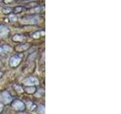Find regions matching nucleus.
Returning <instances> with one entry per match:
<instances>
[{"instance_id":"nucleus-1","label":"nucleus","mask_w":121,"mask_h":114,"mask_svg":"<svg viewBox=\"0 0 121 114\" xmlns=\"http://www.w3.org/2000/svg\"><path fill=\"white\" fill-rule=\"evenodd\" d=\"M41 21V18L39 15H30L25 16L21 19V23L24 24H36Z\"/></svg>"},{"instance_id":"nucleus-2","label":"nucleus","mask_w":121,"mask_h":114,"mask_svg":"<svg viewBox=\"0 0 121 114\" xmlns=\"http://www.w3.org/2000/svg\"><path fill=\"white\" fill-rule=\"evenodd\" d=\"M22 53H17V54H15L13 56H11L9 59L10 66L12 68H16L17 66H18L22 62Z\"/></svg>"},{"instance_id":"nucleus-3","label":"nucleus","mask_w":121,"mask_h":114,"mask_svg":"<svg viewBox=\"0 0 121 114\" xmlns=\"http://www.w3.org/2000/svg\"><path fill=\"white\" fill-rule=\"evenodd\" d=\"M11 107L14 110H17V111L23 112L26 109V105L24 102H22L20 100H14L11 103Z\"/></svg>"},{"instance_id":"nucleus-4","label":"nucleus","mask_w":121,"mask_h":114,"mask_svg":"<svg viewBox=\"0 0 121 114\" xmlns=\"http://www.w3.org/2000/svg\"><path fill=\"white\" fill-rule=\"evenodd\" d=\"M0 100L4 104H9L12 100V97L10 94V93L7 90H4L0 93Z\"/></svg>"},{"instance_id":"nucleus-5","label":"nucleus","mask_w":121,"mask_h":114,"mask_svg":"<svg viewBox=\"0 0 121 114\" xmlns=\"http://www.w3.org/2000/svg\"><path fill=\"white\" fill-rule=\"evenodd\" d=\"M23 83H24V85L26 86H34L39 84V80L36 77H28L24 80Z\"/></svg>"},{"instance_id":"nucleus-6","label":"nucleus","mask_w":121,"mask_h":114,"mask_svg":"<svg viewBox=\"0 0 121 114\" xmlns=\"http://www.w3.org/2000/svg\"><path fill=\"white\" fill-rule=\"evenodd\" d=\"M11 51H12V48H11L9 45L4 44L0 47V54L1 55L6 56L8 54H9Z\"/></svg>"},{"instance_id":"nucleus-7","label":"nucleus","mask_w":121,"mask_h":114,"mask_svg":"<svg viewBox=\"0 0 121 114\" xmlns=\"http://www.w3.org/2000/svg\"><path fill=\"white\" fill-rule=\"evenodd\" d=\"M9 33V29L8 27L3 24H0V38L7 37Z\"/></svg>"},{"instance_id":"nucleus-8","label":"nucleus","mask_w":121,"mask_h":114,"mask_svg":"<svg viewBox=\"0 0 121 114\" xmlns=\"http://www.w3.org/2000/svg\"><path fill=\"white\" fill-rule=\"evenodd\" d=\"M29 47H30V44L24 43H21V44H19L18 46H17L16 48H15V50L17 52H24V51L27 50Z\"/></svg>"},{"instance_id":"nucleus-9","label":"nucleus","mask_w":121,"mask_h":114,"mask_svg":"<svg viewBox=\"0 0 121 114\" xmlns=\"http://www.w3.org/2000/svg\"><path fill=\"white\" fill-rule=\"evenodd\" d=\"M26 37L22 35V34H15V35L12 37V40L14 42H23L25 40Z\"/></svg>"},{"instance_id":"nucleus-10","label":"nucleus","mask_w":121,"mask_h":114,"mask_svg":"<svg viewBox=\"0 0 121 114\" xmlns=\"http://www.w3.org/2000/svg\"><path fill=\"white\" fill-rule=\"evenodd\" d=\"M45 35V31L44 30H40V31H36L35 33H33L31 34V37L34 39H38L40 37H43Z\"/></svg>"},{"instance_id":"nucleus-11","label":"nucleus","mask_w":121,"mask_h":114,"mask_svg":"<svg viewBox=\"0 0 121 114\" xmlns=\"http://www.w3.org/2000/svg\"><path fill=\"white\" fill-rule=\"evenodd\" d=\"M24 91L28 94H34L36 91V88L33 86H27L24 88Z\"/></svg>"},{"instance_id":"nucleus-12","label":"nucleus","mask_w":121,"mask_h":114,"mask_svg":"<svg viewBox=\"0 0 121 114\" xmlns=\"http://www.w3.org/2000/svg\"><path fill=\"white\" fill-rule=\"evenodd\" d=\"M43 10V6H36V8H34V9H30V11L31 13H39V12H41Z\"/></svg>"},{"instance_id":"nucleus-13","label":"nucleus","mask_w":121,"mask_h":114,"mask_svg":"<svg viewBox=\"0 0 121 114\" xmlns=\"http://www.w3.org/2000/svg\"><path fill=\"white\" fill-rule=\"evenodd\" d=\"M36 111L39 114H45V106L44 105H39L36 109Z\"/></svg>"},{"instance_id":"nucleus-14","label":"nucleus","mask_w":121,"mask_h":114,"mask_svg":"<svg viewBox=\"0 0 121 114\" xmlns=\"http://www.w3.org/2000/svg\"><path fill=\"white\" fill-rule=\"evenodd\" d=\"M14 88L19 94H21V93H24V88H23V87L21 86H20V85H14Z\"/></svg>"},{"instance_id":"nucleus-15","label":"nucleus","mask_w":121,"mask_h":114,"mask_svg":"<svg viewBox=\"0 0 121 114\" xmlns=\"http://www.w3.org/2000/svg\"><path fill=\"white\" fill-rule=\"evenodd\" d=\"M24 10V7L22 6H18V7H16L15 9H14V13H20L21 11Z\"/></svg>"},{"instance_id":"nucleus-16","label":"nucleus","mask_w":121,"mask_h":114,"mask_svg":"<svg viewBox=\"0 0 121 114\" xmlns=\"http://www.w3.org/2000/svg\"><path fill=\"white\" fill-rule=\"evenodd\" d=\"M11 11H12V9L10 7H5V8H4V9H2V12L5 14H9Z\"/></svg>"},{"instance_id":"nucleus-17","label":"nucleus","mask_w":121,"mask_h":114,"mask_svg":"<svg viewBox=\"0 0 121 114\" xmlns=\"http://www.w3.org/2000/svg\"><path fill=\"white\" fill-rule=\"evenodd\" d=\"M14 15H10V16H9V18H10V19H11V20H12V21H16L17 20V18H14Z\"/></svg>"},{"instance_id":"nucleus-18","label":"nucleus","mask_w":121,"mask_h":114,"mask_svg":"<svg viewBox=\"0 0 121 114\" xmlns=\"http://www.w3.org/2000/svg\"><path fill=\"white\" fill-rule=\"evenodd\" d=\"M14 0H4V2L6 3V4H9L11 2H12Z\"/></svg>"},{"instance_id":"nucleus-19","label":"nucleus","mask_w":121,"mask_h":114,"mask_svg":"<svg viewBox=\"0 0 121 114\" xmlns=\"http://www.w3.org/2000/svg\"><path fill=\"white\" fill-rule=\"evenodd\" d=\"M2 109H3V104L2 103H0V113L2 111Z\"/></svg>"},{"instance_id":"nucleus-20","label":"nucleus","mask_w":121,"mask_h":114,"mask_svg":"<svg viewBox=\"0 0 121 114\" xmlns=\"http://www.w3.org/2000/svg\"><path fill=\"white\" fill-rule=\"evenodd\" d=\"M1 65H2V63H1V62H0V66H1Z\"/></svg>"}]
</instances>
